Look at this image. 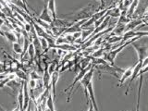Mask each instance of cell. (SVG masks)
<instances>
[{"label": "cell", "instance_id": "484cf974", "mask_svg": "<svg viewBox=\"0 0 148 111\" xmlns=\"http://www.w3.org/2000/svg\"><path fill=\"white\" fill-rule=\"evenodd\" d=\"M105 6H106V4H105V0H100V7L97 8L98 10H101V9H103L105 8Z\"/></svg>", "mask_w": 148, "mask_h": 111}, {"label": "cell", "instance_id": "83f0119b", "mask_svg": "<svg viewBox=\"0 0 148 111\" xmlns=\"http://www.w3.org/2000/svg\"><path fill=\"white\" fill-rule=\"evenodd\" d=\"M5 78H7V74H0V81L3 80Z\"/></svg>", "mask_w": 148, "mask_h": 111}, {"label": "cell", "instance_id": "e0dca14e", "mask_svg": "<svg viewBox=\"0 0 148 111\" xmlns=\"http://www.w3.org/2000/svg\"><path fill=\"white\" fill-rule=\"evenodd\" d=\"M120 13H121V11H120L119 8L117 6V5H116V6H114L113 8H111L108 11V15L110 18H119L120 16Z\"/></svg>", "mask_w": 148, "mask_h": 111}, {"label": "cell", "instance_id": "277c9868", "mask_svg": "<svg viewBox=\"0 0 148 111\" xmlns=\"http://www.w3.org/2000/svg\"><path fill=\"white\" fill-rule=\"evenodd\" d=\"M131 45L137 52L138 61L142 62L143 59L147 58V56H148V47H147V45H142L140 44H138L136 41L133 42V43L131 44Z\"/></svg>", "mask_w": 148, "mask_h": 111}, {"label": "cell", "instance_id": "2e32d148", "mask_svg": "<svg viewBox=\"0 0 148 111\" xmlns=\"http://www.w3.org/2000/svg\"><path fill=\"white\" fill-rule=\"evenodd\" d=\"M46 8H47L48 11L50 13L51 17L53 20L57 18V11H56V0H47V4H46Z\"/></svg>", "mask_w": 148, "mask_h": 111}, {"label": "cell", "instance_id": "4dcf8cb0", "mask_svg": "<svg viewBox=\"0 0 148 111\" xmlns=\"http://www.w3.org/2000/svg\"><path fill=\"white\" fill-rule=\"evenodd\" d=\"M12 111H21V108H20V106H17V108H15V109H13Z\"/></svg>", "mask_w": 148, "mask_h": 111}, {"label": "cell", "instance_id": "6da1fadb", "mask_svg": "<svg viewBox=\"0 0 148 111\" xmlns=\"http://www.w3.org/2000/svg\"><path fill=\"white\" fill-rule=\"evenodd\" d=\"M96 9H97L96 5L91 4V5H89V6H86L82 8H80L76 11L67 13V14H63V17L69 18H68V20L71 21L73 22H77V21L88 20V18H89L92 14L96 11Z\"/></svg>", "mask_w": 148, "mask_h": 111}, {"label": "cell", "instance_id": "d6986e66", "mask_svg": "<svg viewBox=\"0 0 148 111\" xmlns=\"http://www.w3.org/2000/svg\"><path fill=\"white\" fill-rule=\"evenodd\" d=\"M39 42H40L41 48L43 50V54L46 53L49 50V44L47 40H46V38H45V37H39Z\"/></svg>", "mask_w": 148, "mask_h": 111}, {"label": "cell", "instance_id": "5b68a950", "mask_svg": "<svg viewBox=\"0 0 148 111\" xmlns=\"http://www.w3.org/2000/svg\"><path fill=\"white\" fill-rule=\"evenodd\" d=\"M59 76H60V72L58 69L51 74V78H50V92L52 94L54 101L56 99V96H57V83L59 80Z\"/></svg>", "mask_w": 148, "mask_h": 111}, {"label": "cell", "instance_id": "8fae6325", "mask_svg": "<svg viewBox=\"0 0 148 111\" xmlns=\"http://www.w3.org/2000/svg\"><path fill=\"white\" fill-rule=\"evenodd\" d=\"M32 98L30 97V92L29 89H28V85H27V81L23 82V111H24L27 106H29L30 101Z\"/></svg>", "mask_w": 148, "mask_h": 111}, {"label": "cell", "instance_id": "3957f363", "mask_svg": "<svg viewBox=\"0 0 148 111\" xmlns=\"http://www.w3.org/2000/svg\"><path fill=\"white\" fill-rule=\"evenodd\" d=\"M92 67V65L91 64V65H89L87 68H85V69H81L80 71H79L77 74H76V77L74 78V80H73V82L71 83V85H69V87H67L66 89L64 90V92H66L67 91H69V92H68V97H67V102L68 103H69L71 102V95H72V92H73V90H74V86H75L77 83L80 82L81 80H82V78L84 76V74L89 71V69H91Z\"/></svg>", "mask_w": 148, "mask_h": 111}, {"label": "cell", "instance_id": "f546056e", "mask_svg": "<svg viewBox=\"0 0 148 111\" xmlns=\"http://www.w3.org/2000/svg\"><path fill=\"white\" fill-rule=\"evenodd\" d=\"M37 108H38V111H45V109L41 106H37Z\"/></svg>", "mask_w": 148, "mask_h": 111}, {"label": "cell", "instance_id": "d4e9b609", "mask_svg": "<svg viewBox=\"0 0 148 111\" xmlns=\"http://www.w3.org/2000/svg\"><path fill=\"white\" fill-rule=\"evenodd\" d=\"M32 28H34V27H32V23H28V22H25L24 23V29H23V30H24L26 32H27V34H31V32H32Z\"/></svg>", "mask_w": 148, "mask_h": 111}, {"label": "cell", "instance_id": "603a6c76", "mask_svg": "<svg viewBox=\"0 0 148 111\" xmlns=\"http://www.w3.org/2000/svg\"><path fill=\"white\" fill-rule=\"evenodd\" d=\"M16 76L18 79H20L21 81H28V78H27V74L22 69H18V71L15 72Z\"/></svg>", "mask_w": 148, "mask_h": 111}, {"label": "cell", "instance_id": "4fadbf2b", "mask_svg": "<svg viewBox=\"0 0 148 111\" xmlns=\"http://www.w3.org/2000/svg\"><path fill=\"white\" fill-rule=\"evenodd\" d=\"M139 77V86L137 92V105H136V111H140V101H141V92L143 84V73H140Z\"/></svg>", "mask_w": 148, "mask_h": 111}, {"label": "cell", "instance_id": "f1b7e54d", "mask_svg": "<svg viewBox=\"0 0 148 111\" xmlns=\"http://www.w3.org/2000/svg\"><path fill=\"white\" fill-rule=\"evenodd\" d=\"M4 23H5V20H4V18H0V27H1L4 24Z\"/></svg>", "mask_w": 148, "mask_h": 111}, {"label": "cell", "instance_id": "ffe728a7", "mask_svg": "<svg viewBox=\"0 0 148 111\" xmlns=\"http://www.w3.org/2000/svg\"><path fill=\"white\" fill-rule=\"evenodd\" d=\"M32 20H34L37 24L38 25H40L42 28H44V29L45 30V31H49L50 30V24H48V23H46V22H45L44 21H42V20H40V18L37 17V16H34L32 17Z\"/></svg>", "mask_w": 148, "mask_h": 111}, {"label": "cell", "instance_id": "7a4b0ae2", "mask_svg": "<svg viewBox=\"0 0 148 111\" xmlns=\"http://www.w3.org/2000/svg\"><path fill=\"white\" fill-rule=\"evenodd\" d=\"M94 74H95V68L94 66H92L89 71H88L85 74H84V76H83L82 78V80L79 82V85L75 88V89L73 90L72 92V95H73V92H75L79 88H80L81 86L83 88V90H84V95H85V98H86V103L87 105L89 104V95H88V92H87V87L88 85H89V83L92 82V78H94Z\"/></svg>", "mask_w": 148, "mask_h": 111}, {"label": "cell", "instance_id": "44dd1931", "mask_svg": "<svg viewBox=\"0 0 148 111\" xmlns=\"http://www.w3.org/2000/svg\"><path fill=\"white\" fill-rule=\"evenodd\" d=\"M27 85L28 88H30V92H31V96L34 94V91L36 89L37 87V81L36 80H32V79H30V80L27 81Z\"/></svg>", "mask_w": 148, "mask_h": 111}, {"label": "cell", "instance_id": "e575fe53", "mask_svg": "<svg viewBox=\"0 0 148 111\" xmlns=\"http://www.w3.org/2000/svg\"><path fill=\"white\" fill-rule=\"evenodd\" d=\"M45 111H51V110H49L48 108H45Z\"/></svg>", "mask_w": 148, "mask_h": 111}, {"label": "cell", "instance_id": "4316f807", "mask_svg": "<svg viewBox=\"0 0 148 111\" xmlns=\"http://www.w3.org/2000/svg\"><path fill=\"white\" fill-rule=\"evenodd\" d=\"M89 108H88V110L87 111H95V109H94V106H92V103L89 101Z\"/></svg>", "mask_w": 148, "mask_h": 111}, {"label": "cell", "instance_id": "7c38bea8", "mask_svg": "<svg viewBox=\"0 0 148 111\" xmlns=\"http://www.w3.org/2000/svg\"><path fill=\"white\" fill-rule=\"evenodd\" d=\"M143 21L141 18H131L127 24H126V28H125V32H128V31H134L136 27L140 26L141 24H143Z\"/></svg>", "mask_w": 148, "mask_h": 111}, {"label": "cell", "instance_id": "9a60e30c", "mask_svg": "<svg viewBox=\"0 0 148 111\" xmlns=\"http://www.w3.org/2000/svg\"><path fill=\"white\" fill-rule=\"evenodd\" d=\"M132 69L133 68L131 67V68H128V69H125L124 72L122 73L121 77L119 78V84H118V87H121L123 85V83L126 82L127 79H129L130 77H131L132 73Z\"/></svg>", "mask_w": 148, "mask_h": 111}, {"label": "cell", "instance_id": "8992f818", "mask_svg": "<svg viewBox=\"0 0 148 111\" xmlns=\"http://www.w3.org/2000/svg\"><path fill=\"white\" fill-rule=\"evenodd\" d=\"M141 69H142V62L138 61V63L135 65V67L133 68V69H132V73L131 77H130V82H129L128 87H127V89H126V92H125V95H128L129 91H130V89H131L132 83V82H133L134 80H135V79H136L139 75H140Z\"/></svg>", "mask_w": 148, "mask_h": 111}, {"label": "cell", "instance_id": "30bf717a", "mask_svg": "<svg viewBox=\"0 0 148 111\" xmlns=\"http://www.w3.org/2000/svg\"><path fill=\"white\" fill-rule=\"evenodd\" d=\"M87 92H88V95H89V101L92 103V106H94L95 111H99L98 106L96 103V99H95V92H94V86H92V82H90L89 85L87 87Z\"/></svg>", "mask_w": 148, "mask_h": 111}, {"label": "cell", "instance_id": "ba28073f", "mask_svg": "<svg viewBox=\"0 0 148 111\" xmlns=\"http://www.w3.org/2000/svg\"><path fill=\"white\" fill-rule=\"evenodd\" d=\"M73 21L68 20V18H55L52 21L50 27H61V28H68L73 24Z\"/></svg>", "mask_w": 148, "mask_h": 111}, {"label": "cell", "instance_id": "d590c367", "mask_svg": "<svg viewBox=\"0 0 148 111\" xmlns=\"http://www.w3.org/2000/svg\"><path fill=\"white\" fill-rule=\"evenodd\" d=\"M46 1H47V0H46Z\"/></svg>", "mask_w": 148, "mask_h": 111}, {"label": "cell", "instance_id": "cb8c5ba5", "mask_svg": "<svg viewBox=\"0 0 148 111\" xmlns=\"http://www.w3.org/2000/svg\"><path fill=\"white\" fill-rule=\"evenodd\" d=\"M30 79H32V80H36V81H39L42 79L41 75L39 73H37L36 71H32L30 73Z\"/></svg>", "mask_w": 148, "mask_h": 111}, {"label": "cell", "instance_id": "7402d4cb", "mask_svg": "<svg viewBox=\"0 0 148 111\" xmlns=\"http://www.w3.org/2000/svg\"><path fill=\"white\" fill-rule=\"evenodd\" d=\"M12 49L16 54L21 55L22 54V45L18 43V42H15V43L12 44Z\"/></svg>", "mask_w": 148, "mask_h": 111}, {"label": "cell", "instance_id": "5bb4252c", "mask_svg": "<svg viewBox=\"0 0 148 111\" xmlns=\"http://www.w3.org/2000/svg\"><path fill=\"white\" fill-rule=\"evenodd\" d=\"M37 17H38L40 20L44 21L46 23H48V24H51V22H52V21H53V18H52V17H51V15H50V13L48 11L47 8H46V6L43 8L42 12Z\"/></svg>", "mask_w": 148, "mask_h": 111}, {"label": "cell", "instance_id": "d6a6232c", "mask_svg": "<svg viewBox=\"0 0 148 111\" xmlns=\"http://www.w3.org/2000/svg\"><path fill=\"white\" fill-rule=\"evenodd\" d=\"M0 67H4V62L0 61Z\"/></svg>", "mask_w": 148, "mask_h": 111}, {"label": "cell", "instance_id": "ac0fdd59", "mask_svg": "<svg viewBox=\"0 0 148 111\" xmlns=\"http://www.w3.org/2000/svg\"><path fill=\"white\" fill-rule=\"evenodd\" d=\"M4 38H6L8 42H10L12 44L15 43V42H18L17 35L13 32H4Z\"/></svg>", "mask_w": 148, "mask_h": 111}, {"label": "cell", "instance_id": "836d02e7", "mask_svg": "<svg viewBox=\"0 0 148 111\" xmlns=\"http://www.w3.org/2000/svg\"><path fill=\"white\" fill-rule=\"evenodd\" d=\"M0 111H6V110H5V109H3V108H2V106H0Z\"/></svg>", "mask_w": 148, "mask_h": 111}, {"label": "cell", "instance_id": "1f68e13d", "mask_svg": "<svg viewBox=\"0 0 148 111\" xmlns=\"http://www.w3.org/2000/svg\"><path fill=\"white\" fill-rule=\"evenodd\" d=\"M21 1H22L23 3H24V4L26 5V6L28 7V4H27V1H26V0H21Z\"/></svg>", "mask_w": 148, "mask_h": 111}, {"label": "cell", "instance_id": "9c48e42d", "mask_svg": "<svg viewBox=\"0 0 148 111\" xmlns=\"http://www.w3.org/2000/svg\"><path fill=\"white\" fill-rule=\"evenodd\" d=\"M125 28H126V23L118 21L115 24L113 30L109 32V35H117V36H122L125 32Z\"/></svg>", "mask_w": 148, "mask_h": 111}, {"label": "cell", "instance_id": "52a82bcc", "mask_svg": "<svg viewBox=\"0 0 148 111\" xmlns=\"http://www.w3.org/2000/svg\"><path fill=\"white\" fill-rule=\"evenodd\" d=\"M147 32H135V31H128V32H125L124 34H122V40L121 42L122 43H125L126 41L134 38V37H146L147 36Z\"/></svg>", "mask_w": 148, "mask_h": 111}]
</instances>
